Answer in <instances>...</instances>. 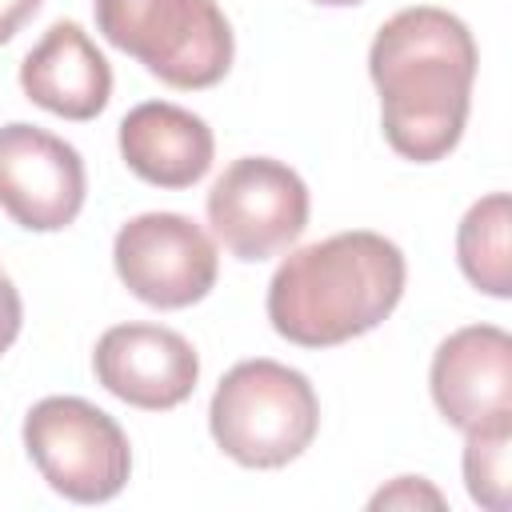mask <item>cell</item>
<instances>
[{
  "label": "cell",
  "mask_w": 512,
  "mask_h": 512,
  "mask_svg": "<svg viewBox=\"0 0 512 512\" xmlns=\"http://www.w3.org/2000/svg\"><path fill=\"white\" fill-rule=\"evenodd\" d=\"M212 128L168 100H144L120 120V156L124 164L156 188H192L212 168Z\"/></svg>",
  "instance_id": "obj_12"
},
{
  "label": "cell",
  "mask_w": 512,
  "mask_h": 512,
  "mask_svg": "<svg viewBox=\"0 0 512 512\" xmlns=\"http://www.w3.org/2000/svg\"><path fill=\"white\" fill-rule=\"evenodd\" d=\"M316 4H324V8H356L364 0H316Z\"/></svg>",
  "instance_id": "obj_18"
},
{
  "label": "cell",
  "mask_w": 512,
  "mask_h": 512,
  "mask_svg": "<svg viewBox=\"0 0 512 512\" xmlns=\"http://www.w3.org/2000/svg\"><path fill=\"white\" fill-rule=\"evenodd\" d=\"M112 264L136 300L164 312L200 304L220 276L216 244L180 212L132 216L112 240Z\"/></svg>",
  "instance_id": "obj_7"
},
{
  "label": "cell",
  "mask_w": 512,
  "mask_h": 512,
  "mask_svg": "<svg viewBox=\"0 0 512 512\" xmlns=\"http://www.w3.org/2000/svg\"><path fill=\"white\" fill-rule=\"evenodd\" d=\"M80 152L24 120L0 128V208L28 232H60L84 208Z\"/></svg>",
  "instance_id": "obj_8"
},
{
  "label": "cell",
  "mask_w": 512,
  "mask_h": 512,
  "mask_svg": "<svg viewBox=\"0 0 512 512\" xmlns=\"http://www.w3.org/2000/svg\"><path fill=\"white\" fill-rule=\"evenodd\" d=\"M416 504L444 508V496L424 476H400V480H392L388 488H380L372 496V508H416Z\"/></svg>",
  "instance_id": "obj_15"
},
{
  "label": "cell",
  "mask_w": 512,
  "mask_h": 512,
  "mask_svg": "<svg viewBox=\"0 0 512 512\" xmlns=\"http://www.w3.org/2000/svg\"><path fill=\"white\" fill-rule=\"evenodd\" d=\"M208 428L224 456L244 468H284L320 428V400L304 372L256 356L232 364L208 404Z\"/></svg>",
  "instance_id": "obj_3"
},
{
  "label": "cell",
  "mask_w": 512,
  "mask_h": 512,
  "mask_svg": "<svg viewBox=\"0 0 512 512\" xmlns=\"http://www.w3.org/2000/svg\"><path fill=\"white\" fill-rule=\"evenodd\" d=\"M24 96L64 120H92L112 100V68L76 20H56L20 64Z\"/></svg>",
  "instance_id": "obj_11"
},
{
  "label": "cell",
  "mask_w": 512,
  "mask_h": 512,
  "mask_svg": "<svg viewBox=\"0 0 512 512\" xmlns=\"http://www.w3.org/2000/svg\"><path fill=\"white\" fill-rule=\"evenodd\" d=\"M20 320H24L20 292H16V284L0 272V356L16 344V336H20Z\"/></svg>",
  "instance_id": "obj_16"
},
{
  "label": "cell",
  "mask_w": 512,
  "mask_h": 512,
  "mask_svg": "<svg viewBox=\"0 0 512 512\" xmlns=\"http://www.w3.org/2000/svg\"><path fill=\"white\" fill-rule=\"evenodd\" d=\"M476 68V40L448 8L416 4L380 24L368 48V76L380 92V124L396 156L432 164L460 144Z\"/></svg>",
  "instance_id": "obj_1"
},
{
  "label": "cell",
  "mask_w": 512,
  "mask_h": 512,
  "mask_svg": "<svg viewBox=\"0 0 512 512\" xmlns=\"http://www.w3.org/2000/svg\"><path fill=\"white\" fill-rule=\"evenodd\" d=\"M24 448L52 492L76 504L120 496L132 472L124 428L80 396H44L24 416Z\"/></svg>",
  "instance_id": "obj_5"
},
{
  "label": "cell",
  "mask_w": 512,
  "mask_h": 512,
  "mask_svg": "<svg viewBox=\"0 0 512 512\" xmlns=\"http://www.w3.org/2000/svg\"><path fill=\"white\" fill-rule=\"evenodd\" d=\"M440 416L468 432L512 412V336L496 324H468L440 340L428 372Z\"/></svg>",
  "instance_id": "obj_10"
},
{
  "label": "cell",
  "mask_w": 512,
  "mask_h": 512,
  "mask_svg": "<svg viewBox=\"0 0 512 512\" xmlns=\"http://www.w3.org/2000/svg\"><path fill=\"white\" fill-rule=\"evenodd\" d=\"M216 240L244 264L288 252L308 228V184L272 156L232 160L204 200Z\"/></svg>",
  "instance_id": "obj_6"
},
{
  "label": "cell",
  "mask_w": 512,
  "mask_h": 512,
  "mask_svg": "<svg viewBox=\"0 0 512 512\" xmlns=\"http://www.w3.org/2000/svg\"><path fill=\"white\" fill-rule=\"evenodd\" d=\"M508 228H512V204L508 192H488L484 200H476L460 228H456V260L460 272L468 276L472 288H480L484 296H512V244H508Z\"/></svg>",
  "instance_id": "obj_13"
},
{
  "label": "cell",
  "mask_w": 512,
  "mask_h": 512,
  "mask_svg": "<svg viewBox=\"0 0 512 512\" xmlns=\"http://www.w3.org/2000/svg\"><path fill=\"white\" fill-rule=\"evenodd\" d=\"M92 12L100 36L168 88H212L232 68L236 40L216 0H92Z\"/></svg>",
  "instance_id": "obj_4"
},
{
  "label": "cell",
  "mask_w": 512,
  "mask_h": 512,
  "mask_svg": "<svg viewBox=\"0 0 512 512\" xmlns=\"http://www.w3.org/2000/svg\"><path fill=\"white\" fill-rule=\"evenodd\" d=\"M96 380L124 404L168 412L196 392L200 356L164 324H116L96 340Z\"/></svg>",
  "instance_id": "obj_9"
},
{
  "label": "cell",
  "mask_w": 512,
  "mask_h": 512,
  "mask_svg": "<svg viewBox=\"0 0 512 512\" xmlns=\"http://www.w3.org/2000/svg\"><path fill=\"white\" fill-rule=\"evenodd\" d=\"M404 252L368 228L296 248L268 280V320L300 348H336L380 320L404 296Z\"/></svg>",
  "instance_id": "obj_2"
},
{
  "label": "cell",
  "mask_w": 512,
  "mask_h": 512,
  "mask_svg": "<svg viewBox=\"0 0 512 512\" xmlns=\"http://www.w3.org/2000/svg\"><path fill=\"white\" fill-rule=\"evenodd\" d=\"M44 0H0V44H8L40 8Z\"/></svg>",
  "instance_id": "obj_17"
},
{
  "label": "cell",
  "mask_w": 512,
  "mask_h": 512,
  "mask_svg": "<svg viewBox=\"0 0 512 512\" xmlns=\"http://www.w3.org/2000/svg\"><path fill=\"white\" fill-rule=\"evenodd\" d=\"M464 484L468 496L488 508V512H504L508 508V484H512V468H508V444H512V412H500L476 428L464 432Z\"/></svg>",
  "instance_id": "obj_14"
}]
</instances>
